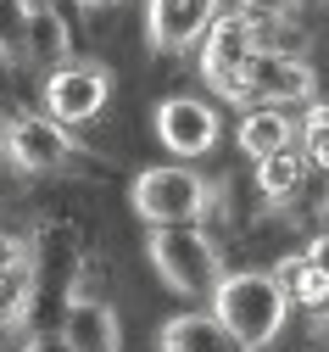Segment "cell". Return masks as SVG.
Returning a JSON list of instances; mask_svg holds the SVG:
<instances>
[{
  "label": "cell",
  "instance_id": "cell-1",
  "mask_svg": "<svg viewBox=\"0 0 329 352\" xmlns=\"http://www.w3.org/2000/svg\"><path fill=\"white\" fill-rule=\"evenodd\" d=\"M212 314L240 336L246 352H262V346L279 341V330H285L291 296L273 280V269H240V274H223V285L212 291Z\"/></svg>",
  "mask_w": 329,
  "mask_h": 352
},
{
  "label": "cell",
  "instance_id": "cell-12",
  "mask_svg": "<svg viewBox=\"0 0 329 352\" xmlns=\"http://www.w3.org/2000/svg\"><path fill=\"white\" fill-rule=\"evenodd\" d=\"M307 173H313V157H307L302 146H285V151H273V157H262V162L251 168V185H257V196H262V201L291 207V201H296V190L307 185Z\"/></svg>",
  "mask_w": 329,
  "mask_h": 352
},
{
  "label": "cell",
  "instance_id": "cell-14",
  "mask_svg": "<svg viewBox=\"0 0 329 352\" xmlns=\"http://www.w3.org/2000/svg\"><path fill=\"white\" fill-rule=\"evenodd\" d=\"M273 280L285 285L291 307H307V314H324V307H329V274L307 257V246L279 257V263H273Z\"/></svg>",
  "mask_w": 329,
  "mask_h": 352
},
{
  "label": "cell",
  "instance_id": "cell-2",
  "mask_svg": "<svg viewBox=\"0 0 329 352\" xmlns=\"http://www.w3.org/2000/svg\"><path fill=\"white\" fill-rule=\"evenodd\" d=\"M151 252V269L173 296H190V302H212V291L223 285V252L201 224H162L146 241Z\"/></svg>",
  "mask_w": 329,
  "mask_h": 352
},
{
  "label": "cell",
  "instance_id": "cell-3",
  "mask_svg": "<svg viewBox=\"0 0 329 352\" xmlns=\"http://www.w3.org/2000/svg\"><path fill=\"white\" fill-rule=\"evenodd\" d=\"M212 201H218L212 185L196 168H184V162L139 168L134 185H128V207L146 218L151 230H162V224H201V218L212 212Z\"/></svg>",
  "mask_w": 329,
  "mask_h": 352
},
{
  "label": "cell",
  "instance_id": "cell-8",
  "mask_svg": "<svg viewBox=\"0 0 329 352\" xmlns=\"http://www.w3.org/2000/svg\"><path fill=\"white\" fill-rule=\"evenodd\" d=\"M223 12V0H146V39L151 51L173 56L201 45V34L212 28V17Z\"/></svg>",
  "mask_w": 329,
  "mask_h": 352
},
{
  "label": "cell",
  "instance_id": "cell-5",
  "mask_svg": "<svg viewBox=\"0 0 329 352\" xmlns=\"http://www.w3.org/2000/svg\"><path fill=\"white\" fill-rule=\"evenodd\" d=\"M39 101H45V112H51L56 123L84 129V123H95V118L106 112V101H112V73H106L101 62H78V56H67L62 67L45 73Z\"/></svg>",
  "mask_w": 329,
  "mask_h": 352
},
{
  "label": "cell",
  "instance_id": "cell-9",
  "mask_svg": "<svg viewBox=\"0 0 329 352\" xmlns=\"http://www.w3.org/2000/svg\"><path fill=\"white\" fill-rule=\"evenodd\" d=\"M223 135L218 123V107L196 101V96H168L157 107V140L173 151V157H207Z\"/></svg>",
  "mask_w": 329,
  "mask_h": 352
},
{
  "label": "cell",
  "instance_id": "cell-22",
  "mask_svg": "<svg viewBox=\"0 0 329 352\" xmlns=\"http://www.w3.org/2000/svg\"><path fill=\"white\" fill-rule=\"evenodd\" d=\"M23 17H39V12H56V0H17Z\"/></svg>",
  "mask_w": 329,
  "mask_h": 352
},
{
  "label": "cell",
  "instance_id": "cell-23",
  "mask_svg": "<svg viewBox=\"0 0 329 352\" xmlns=\"http://www.w3.org/2000/svg\"><path fill=\"white\" fill-rule=\"evenodd\" d=\"M78 6H89V12H106V6H117V0H78Z\"/></svg>",
  "mask_w": 329,
  "mask_h": 352
},
{
  "label": "cell",
  "instance_id": "cell-10",
  "mask_svg": "<svg viewBox=\"0 0 329 352\" xmlns=\"http://www.w3.org/2000/svg\"><path fill=\"white\" fill-rule=\"evenodd\" d=\"M62 336L78 352H123V324H117V314H112L101 296H67Z\"/></svg>",
  "mask_w": 329,
  "mask_h": 352
},
{
  "label": "cell",
  "instance_id": "cell-13",
  "mask_svg": "<svg viewBox=\"0 0 329 352\" xmlns=\"http://www.w3.org/2000/svg\"><path fill=\"white\" fill-rule=\"evenodd\" d=\"M234 140H240V151H246L251 162H262V157H273V151L296 146V118H291L285 107H246Z\"/></svg>",
  "mask_w": 329,
  "mask_h": 352
},
{
  "label": "cell",
  "instance_id": "cell-7",
  "mask_svg": "<svg viewBox=\"0 0 329 352\" xmlns=\"http://www.w3.org/2000/svg\"><path fill=\"white\" fill-rule=\"evenodd\" d=\"M201 56H196V67H201V78L212 84L218 96H229V84L246 73V62L262 51L257 45V17H246V12H218L212 17V28L201 34V45H196Z\"/></svg>",
  "mask_w": 329,
  "mask_h": 352
},
{
  "label": "cell",
  "instance_id": "cell-25",
  "mask_svg": "<svg viewBox=\"0 0 329 352\" xmlns=\"http://www.w3.org/2000/svg\"><path fill=\"white\" fill-rule=\"evenodd\" d=\"M324 314H329V307H324Z\"/></svg>",
  "mask_w": 329,
  "mask_h": 352
},
{
  "label": "cell",
  "instance_id": "cell-15",
  "mask_svg": "<svg viewBox=\"0 0 329 352\" xmlns=\"http://www.w3.org/2000/svg\"><path fill=\"white\" fill-rule=\"evenodd\" d=\"M23 23H28V56L62 67L67 62V28H62V17L56 12H39V17H23Z\"/></svg>",
  "mask_w": 329,
  "mask_h": 352
},
{
  "label": "cell",
  "instance_id": "cell-17",
  "mask_svg": "<svg viewBox=\"0 0 329 352\" xmlns=\"http://www.w3.org/2000/svg\"><path fill=\"white\" fill-rule=\"evenodd\" d=\"M28 307V274L23 280H0V330H12Z\"/></svg>",
  "mask_w": 329,
  "mask_h": 352
},
{
  "label": "cell",
  "instance_id": "cell-6",
  "mask_svg": "<svg viewBox=\"0 0 329 352\" xmlns=\"http://www.w3.org/2000/svg\"><path fill=\"white\" fill-rule=\"evenodd\" d=\"M0 157L17 173H56L73 162V129L56 123L51 112H17L6 118V135H0Z\"/></svg>",
  "mask_w": 329,
  "mask_h": 352
},
{
  "label": "cell",
  "instance_id": "cell-21",
  "mask_svg": "<svg viewBox=\"0 0 329 352\" xmlns=\"http://www.w3.org/2000/svg\"><path fill=\"white\" fill-rule=\"evenodd\" d=\"M307 257H313V263H318V269L329 274V230H318V235L307 241Z\"/></svg>",
  "mask_w": 329,
  "mask_h": 352
},
{
  "label": "cell",
  "instance_id": "cell-11",
  "mask_svg": "<svg viewBox=\"0 0 329 352\" xmlns=\"http://www.w3.org/2000/svg\"><path fill=\"white\" fill-rule=\"evenodd\" d=\"M162 352H246L218 314H179L162 324Z\"/></svg>",
  "mask_w": 329,
  "mask_h": 352
},
{
  "label": "cell",
  "instance_id": "cell-18",
  "mask_svg": "<svg viewBox=\"0 0 329 352\" xmlns=\"http://www.w3.org/2000/svg\"><path fill=\"white\" fill-rule=\"evenodd\" d=\"M28 246L17 241V235H6V230H0V280H23L28 274Z\"/></svg>",
  "mask_w": 329,
  "mask_h": 352
},
{
  "label": "cell",
  "instance_id": "cell-20",
  "mask_svg": "<svg viewBox=\"0 0 329 352\" xmlns=\"http://www.w3.org/2000/svg\"><path fill=\"white\" fill-rule=\"evenodd\" d=\"M291 6H296V0H240L246 17H285Z\"/></svg>",
  "mask_w": 329,
  "mask_h": 352
},
{
  "label": "cell",
  "instance_id": "cell-24",
  "mask_svg": "<svg viewBox=\"0 0 329 352\" xmlns=\"http://www.w3.org/2000/svg\"><path fill=\"white\" fill-rule=\"evenodd\" d=\"M0 135H6V118H0Z\"/></svg>",
  "mask_w": 329,
  "mask_h": 352
},
{
  "label": "cell",
  "instance_id": "cell-4",
  "mask_svg": "<svg viewBox=\"0 0 329 352\" xmlns=\"http://www.w3.org/2000/svg\"><path fill=\"white\" fill-rule=\"evenodd\" d=\"M318 90V73L302 51H257L246 62V73L229 84L234 107H296V101H313Z\"/></svg>",
  "mask_w": 329,
  "mask_h": 352
},
{
  "label": "cell",
  "instance_id": "cell-19",
  "mask_svg": "<svg viewBox=\"0 0 329 352\" xmlns=\"http://www.w3.org/2000/svg\"><path fill=\"white\" fill-rule=\"evenodd\" d=\"M28 352H78L62 330H39V336H28Z\"/></svg>",
  "mask_w": 329,
  "mask_h": 352
},
{
  "label": "cell",
  "instance_id": "cell-16",
  "mask_svg": "<svg viewBox=\"0 0 329 352\" xmlns=\"http://www.w3.org/2000/svg\"><path fill=\"white\" fill-rule=\"evenodd\" d=\"M302 151L313 157V168L329 173V101H313L302 118Z\"/></svg>",
  "mask_w": 329,
  "mask_h": 352
}]
</instances>
